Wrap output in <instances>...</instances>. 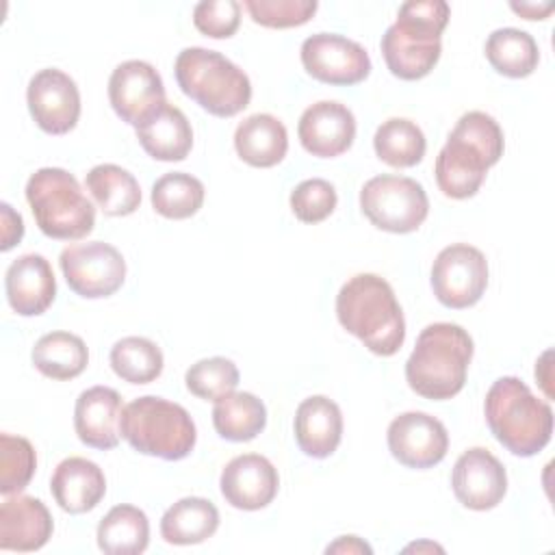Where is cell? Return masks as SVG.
Listing matches in <instances>:
<instances>
[{
	"instance_id": "52a82bcc",
	"label": "cell",
	"mask_w": 555,
	"mask_h": 555,
	"mask_svg": "<svg viewBox=\"0 0 555 555\" xmlns=\"http://www.w3.org/2000/svg\"><path fill=\"white\" fill-rule=\"evenodd\" d=\"M26 202L39 230L56 241L85 238L95 225V208L78 180L61 167H41L26 182Z\"/></svg>"
},
{
	"instance_id": "f35d334b",
	"label": "cell",
	"mask_w": 555,
	"mask_h": 555,
	"mask_svg": "<svg viewBox=\"0 0 555 555\" xmlns=\"http://www.w3.org/2000/svg\"><path fill=\"white\" fill-rule=\"evenodd\" d=\"M195 28L212 39H228L241 24V4L236 0H202L193 9Z\"/></svg>"
},
{
	"instance_id": "ffe728a7",
	"label": "cell",
	"mask_w": 555,
	"mask_h": 555,
	"mask_svg": "<svg viewBox=\"0 0 555 555\" xmlns=\"http://www.w3.org/2000/svg\"><path fill=\"white\" fill-rule=\"evenodd\" d=\"M9 306L22 317L43 314L56 297V280L50 262L41 254L15 258L4 273Z\"/></svg>"
},
{
	"instance_id": "d4e9b609",
	"label": "cell",
	"mask_w": 555,
	"mask_h": 555,
	"mask_svg": "<svg viewBox=\"0 0 555 555\" xmlns=\"http://www.w3.org/2000/svg\"><path fill=\"white\" fill-rule=\"evenodd\" d=\"M234 150L247 165L267 169L286 156L288 132L275 115L256 113L236 126Z\"/></svg>"
},
{
	"instance_id": "8d00e7d4",
	"label": "cell",
	"mask_w": 555,
	"mask_h": 555,
	"mask_svg": "<svg viewBox=\"0 0 555 555\" xmlns=\"http://www.w3.org/2000/svg\"><path fill=\"white\" fill-rule=\"evenodd\" d=\"M249 17L267 28H293L306 24L319 9L317 0H245Z\"/></svg>"
},
{
	"instance_id": "83f0119b",
	"label": "cell",
	"mask_w": 555,
	"mask_h": 555,
	"mask_svg": "<svg viewBox=\"0 0 555 555\" xmlns=\"http://www.w3.org/2000/svg\"><path fill=\"white\" fill-rule=\"evenodd\" d=\"M95 538L106 555H139L150 542V520L143 509L121 503L100 520Z\"/></svg>"
},
{
	"instance_id": "836d02e7",
	"label": "cell",
	"mask_w": 555,
	"mask_h": 555,
	"mask_svg": "<svg viewBox=\"0 0 555 555\" xmlns=\"http://www.w3.org/2000/svg\"><path fill=\"white\" fill-rule=\"evenodd\" d=\"M160 347L143 336H126L111 349V369L128 384H150L163 373Z\"/></svg>"
},
{
	"instance_id": "277c9868",
	"label": "cell",
	"mask_w": 555,
	"mask_h": 555,
	"mask_svg": "<svg viewBox=\"0 0 555 555\" xmlns=\"http://www.w3.org/2000/svg\"><path fill=\"white\" fill-rule=\"evenodd\" d=\"M473 338L455 323L427 325L405 362L408 386L434 401L455 397L464 384L473 360Z\"/></svg>"
},
{
	"instance_id": "e0dca14e",
	"label": "cell",
	"mask_w": 555,
	"mask_h": 555,
	"mask_svg": "<svg viewBox=\"0 0 555 555\" xmlns=\"http://www.w3.org/2000/svg\"><path fill=\"white\" fill-rule=\"evenodd\" d=\"M219 488L232 507L256 512L275 499L280 477L264 455L243 453L225 464L219 477Z\"/></svg>"
},
{
	"instance_id": "f546056e",
	"label": "cell",
	"mask_w": 555,
	"mask_h": 555,
	"mask_svg": "<svg viewBox=\"0 0 555 555\" xmlns=\"http://www.w3.org/2000/svg\"><path fill=\"white\" fill-rule=\"evenodd\" d=\"M33 364L50 379H74L87 369L89 351L80 336L72 332H50L35 343Z\"/></svg>"
},
{
	"instance_id": "b9f144b4",
	"label": "cell",
	"mask_w": 555,
	"mask_h": 555,
	"mask_svg": "<svg viewBox=\"0 0 555 555\" xmlns=\"http://www.w3.org/2000/svg\"><path fill=\"white\" fill-rule=\"evenodd\" d=\"M514 13L522 15L525 20H544L551 11H553V4L546 2V4H538V2H512L509 4Z\"/></svg>"
},
{
	"instance_id": "d6a6232c",
	"label": "cell",
	"mask_w": 555,
	"mask_h": 555,
	"mask_svg": "<svg viewBox=\"0 0 555 555\" xmlns=\"http://www.w3.org/2000/svg\"><path fill=\"white\" fill-rule=\"evenodd\" d=\"M206 189L199 178L171 171L152 184V208L167 219H189L204 204Z\"/></svg>"
},
{
	"instance_id": "6da1fadb",
	"label": "cell",
	"mask_w": 555,
	"mask_h": 555,
	"mask_svg": "<svg viewBox=\"0 0 555 555\" xmlns=\"http://www.w3.org/2000/svg\"><path fill=\"white\" fill-rule=\"evenodd\" d=\"M503 130L483 111L464 113L436 156L438 189L453 199L473 197L486 173L503 156Z\"/></svg>"
},
{
	"instance_id": "7402d4cb",
	"label": "cell",
	"mask_w": 555,
	"mask_h": 555,
	"mask_svg": "<svg viewBox=\"0 0 555 555\" xmlns=\"http://www.w3.org/2000/svg\"><path fill=\"white\" fill-rule=\"evenodd\" d=\"M50 492L67 514L91 512L106 492L102 468L87 457H65L52 473Z\"/></svg>"
},
{
	"instance_id": "5b68a950",
	"label": "cell",
	"mask_w": 555,
	"mask_h": 555,
	"mask_svg": "<svg viewBox=\"0 0 555 555\" xmlns=\"http://www.w3.org/2000/svg\"><path fill=\"white\" fill-rule=\"evenodd\" d=\"M486 423L492 436L514 455L531 457L540 453L553 434V410L538 399L529 386L514 377H499L483 401Z\"/></svg>"
},
{
	"instance_id": "f1b7e54d",
	"label": "cell",
	"mask_w": 555,
	"mask_h": 555,
	"mask_svg": "<svg viewBox=\"0 0 555 555\" xmlns=\"http://www.w3.org/2000/svg\"><path fill=\"white\" fill-rule=\"evenodd\" d=\"M215 431L232 442L254 440L267 425V408L251 392H230L215 401Z\"/></svg>"
},
{
	"instance_id": "7bdbcfd3",
	"label": "cell",
	"mask_w": 555,
	"mask_h": 555,
	"mask_svg": "<svg viewBox=\"0 0 555 555\" xmlns=\"http://www.w3.org/2000/svg\"><path fill=\"white\" fill-rule=\"evenodd\" d=\"M423 548H429V551H442L438 544H431V542H421V544H410V546H405V551H423Z\"/></svg>"
},
{
	"instance_id": "9a60e30c",
	"label": "cell",
	"mask_w": 555,
	"mask_h": 555,
	"mask_svg": "<svg viewBox=\"0 0 555 555\" xmlns=\"http://www.w3.org/2000/svg\"><path fill=\"white\" fill-rule=\"evenodd\" d=\"M388 449L408 468H431L449 449L447 427L425 412H403L388 425Z\"/></svg>"
},
{
	"instance_id": "74e56055",
	"label": "cell",
	"mask_w": 555,
	"mask_h": 555,
	"mask_svg": "<svg viewBox=\"0 0 555 555\" xmlns=\"http://www.w3.org/2000/svg\"><path fill=\"white\" fill-rule=\"evenodd\" d=\"M336 204V189L323 178L304 180L291 191V210L304 223H319L327 219L334 212Z\"/></svg>"
},
{
	"instance_id": "8fae6325",
	"label": "cell",
	"mask_w": 555,
	"mask_h": 555,
	"mask_svg": "<svg viewBox=\"0 0 555 555\" xmlns=\"http://www.w3.org/2000/svg\"><path fill=\"white\" fill-rule=\"evenodd\" d=\"M488 286V260L481 249L468 243H455L434 260L431 288L436 299L453 310L475 306Z\"/></svg>"
},
{
	"instance_id": "7a4b0ae2",
	"label": "cell",
	"mask_w": 555,
	"mask_h": 555,
	"mask_svg": "<svg viewBox=\"0 0 555 555\" xmlns=\"http://www.w3.org/2000/svg\"><path fill=\"white\" fill-rule=\"evenodd\" d=\"M336 317L375 356H395L405 340V319L395 291L375 273H358L340 286Z\"/></svg>"
},
{
	"instance_id": "d590c367",
	"label": "cell",
	"mask_w": 555,
	"mask_h": 555,
	"mask_svg": "<svg viewBox=\"0 0 555 555\" xmlns=\"http://www.w3.org/2000/svg\"><path fill=\"white\" fill-rule=\"evenodd\" d=\"M37 455L33 444L22 436L0 434V492L20 494L33 479Z\"/></svg>"
},
{
	"instance_id": "e575fe53",
	"label": "cell",
	"mask_w": 555,
	"mask_h": 555,
	"mask_svg": "<svg viewBox=\"0 0 555 555\" xmlns=\"http://www.w3.org/2000/svg\"><path fill=\"white\" fill-rule=\"evenodd\" d=\"M184 384L191 395L204 401H217L238 386V369L232 360L215 356L191 364L184 373Z\"/></svg>"
},
{
	"instance_id": "484cf974",
	"label": "cell",
	"mask_w": 555,
	"mask_h": 555,
	"mask_svg": "<svg viewBox=\"0 0 555 555\" xmlns=\"http://www.w3.org/2000/svg\"><path fill=\"white\" fill-rule=\"evenodd\" d=\"M219 527V509L204 496H184L176 501L160 518V535L169 544H199Z\"/></svg>"
},
{
	"instance_id": "ba28073f",
	"label": "cell",
	"mask_w": 555,
	"mask_h": 555,
	"mask_svg": "<svg viewBox=\"0 0 555 555\" xmlns=\"http://www.w3.org/2000/svg\"><path fill=\"white\" fill-rule=\"evenodd\" d=\"M121 436L134 451L167 462L186 457L197 440L191 414L180 403L154 395L124 405Z\"/></svg>"
},
{
	"instance_id": "60d3db41",
	"label": "cell",
	"mask_w": 555,
	"mask_h": 555,
	"mask_svg": "<svg viewBox=\"0 0 555 555\" xmlns=\"http://www.w3.org/2000/svg\"><path fill=\"white\" fill-rule=\"evenodd\" d=\"M325 553H373V548L358 535H340L334 544L325 548Z\"/></svg>"
},
{
	"instance_id": "ab89813d",
	"label": "cell",
	"mask_w": 555,
	"mask_h": 555,
	"mask_svg": "<svg viewBox=\"0 0 555 555\" xmlns=\"http://www.w3.org/2000/svg\"><path fill=\"white\" fill-rule=\"evenodd\" d=\"M0 223H2V243L0 249L9 251L13 245H17L24 236V221L22 215L15 212L7 202L0 204Z\"/></svg>"
},
{
	"instance_id": "3957f363",
	"label": "cell",
	"mask_w": 555,
	"mask_h": 555,
	"mask_svg": "<svg viewBox=\"0 0 555 555\" xmlns=\"http://www.w3.org/2000/svg\"><path fill=\"white\" fill-rule=\"evenodd\" d=\"M449 15L451 9L444 0H410L399 7L395 24L386 28L379 43L392 76L418 80L434 69Z\"/></svg>"
},
{
	"instance_id": "5bb4252c",
	"label": "cell",
	"mask_w": 555,
	"mask_h": 555,
	"mask_svg": "<svg viewBox=\"0 0 555 555\" xmlns=\"http://www.w3.org/2000/svg\"><path fill=\"white\" fill-rule=\"evenodd\" d=\"M26 102L35 124L48 134H65L78 124L80 91L74 78L56 67H46L30 78Z\"/></svg>"
},
{
	"instance_id": "8992f818",
	"label": "cell",
	"mask_w": 555,
	"mask_h": 555,
	"mask_svg": "<svg viewBox=\"0 0 555 555\" xmlns=\"http://www.w3.org/2000/svg\"><path fill=\"white\" fill-rule=\"evenodd\" d=\"M173 72L182 93L215 117H234L251 100L249 76L217 50L184 48Z\"/></svg>"
},
{
	"instance_id": "cb8c5ba5",
	"label": "cell",
	"mask_w": 555,
	"mask_h": 555,
	"mask_svg": "<svg viewBox=\"0 0 555 555\" xmlns=\"http://www.w3.org/2000/svg\"><path fill=\"white\" fill-rule=\"evenodd\" d=\"M134 132L141 147L154 160H184L193 147V128L186 115L169 102L163 104L145 124L134 128Z\"/></svg>"
},
{
	"instance_id": "4316f807",
	"label": "cell",
	"mask_w": 555,
	"mask_h": 555,
	"mask_svg": "<svg viewBox=\"0 0 555 555\" xmlns=\"http://www.w3.org/2000/svg\"><path fill=\"white\" fill-rule=\"evenodd\" d=\"M85 184L104 215L126 217L132 215L141 204V186L137 178L119 165L102 163L91 167Z\"/></svg>"
},
{
	"instance_id": "d6986e66",
	"label": "cell",
	"mask_w": 555,
	"mask_h": 555,
	"mask_svg": "<svg viewBox=\"0 0 555 555\" xmlns=\"http://www.w3.org/2000/svg\"><path fill=\"white\" fill-rule=\"evenodd\" d=\"M121 395L108 386L82 390L74 405V429L82 444L100 451L115 449L121 438Z\"/></svg>"
},
{
	"instance_id": "9c48e42d",
	"label": "cell",
	"mask_w": 555,
	"mask_h": 555,
	"mask_svg": "<svg viewBox=\"0 0 555 555\" xmlns=\"http://www.w3.org/2000/svg\"><path fill=\"white\" fill-rule=\"evenodd\" d=\"M360 208L379 230L408 234L421 228L429 212V199L421 182L408 176L382 173L360 189Z\"/></svg>"
},
{
	"instance_id": "4dcf8cb0",
	"label": "cell",
	"mask_w": 555,
	"mask_h": 555,
	"mask_svg": "<svg viewBox=\"0 0 555 555\" xmlns=\"http://www.w3.org/2000/svg\"><path fill=\"white\" fill-rule=\"evenodd\" d=\"M488 63L507 78H525L533 74L540 61L535 39L520 28H496L486 41Z\"/></svg>"
},
{
	"instance_id": "7c38bea8",
	"label": "cell",
	"mask_w": 555,
	"mask_h": 555,
	"mask_svg": "<svg viewBox=\"0 0 555 555\" xmlns=\"http://www.w3.org/2000/svg\"><path fill=\"white\" fill-rule=\"evenodd\" d=\"M108 100L121 121L139 128L167 104L160 74L147 61L119 63L108 78Z\"/></svg>"
},
{
	"instance_id": "2e32d148",
	"label": "cell",
	"mask_w": 555,
	"mask_h": 555,
	"mask_svg": "<svg viewBox=\"0 0 555 555\" xmlns=\"http://www.w3.org/2000/svg\"><path fill=\"white\" fill-rule=\"evenodd\" d=\"M455 499L475 512L496 507L507 492V473L501 460L483 447L464 451L451 473Z\"/></svg>"
},
{
	"instance_id": "ac0fdd59",
	"label": "cell",
	"mask_w": 555,
	"mask_h": 555,
	"mask_svg": "<svg viewBox=\"0 0 555 555\" xmlns=\"http://www.w3.org/2000/svg\"><path fill=\"white\" fill-rule=\"evenodd\" d=\"M297 134L308 154L334 158L351 147L356 139V117L345 104L321 100L301 113Z\"/></svg>"
},
{
	"instance_id": "603a6c76",
	"label": "cell",
	"mask_w": 555,
	"mask_h": 555,
	"mask_svg": "<svg viewBox=\"0 0 555 555\" xmlns=\"http://www.w3.org/2000/svg\"><path fill=\"white\" fill-rule=\"evenodd\" d=\"M343 438V414L336 401L314 395L299 403L295 412V440L308 455L323 460L332 455Z\"/></svg>"
},
{
	"instance_id": "4fadbf2b",
	"label": "cell",
	"mask_w": 555,
	"mask_h": 555,
	"mask_svg": "<svg viewBox=\"0 0 555 555\" xmlns=\"http://www.w3.org/2000/svg\"><path fill=\"white\" fill-rule=\"evenodd\" d=\"M301 65L327 85H358L371 74L369 52L358 41L334 33L310 35L301 43Z\"/></svg>"
},
{
	"instance_id": "1f68e13d",
	"label": "cell",
	"mask_w": 555,
	"mask_h": 555,
	"mask_svg": "<svg viewBox=\"0 0 555 555\" xmlns=\"http://www.w3.org/2000/svg\"><path fill=\"white\" fill-rule=\"evenodd\" d=\"M373 147L379 160H384L390 167H414L425 156V134L423 130L403 117H390L386 119L373 137Z\"/></svg>"
},
{
	"instance_id": "44dd1931",
	"label": "cell",
	"mask_w": 555,
	"mask_h": 555,
	"mask_svg": "<svg viewBox=\"0 0 555 555\" xmlns=\"http://www.w3.org/2000/svg\"><path fill=\"white\" fill-rule=\"evenodd\" d=\"M52 516L48 507L26 494H11L0 505V548L2 551H39L52 538Z\"/></svg>"
},
{
	"instance_id": "30bf717a",
	"label": "cell",
	"mask_w": 555,
	"mask_h": 555,
	"mask_svg": "<svg viewBox=\"0 0 555 555\" xmlns=\"http://www.w3.org/2000/svg\"><path fill=\"white\" fill-rule=\"evenodd\" d=\"M59 264L67 286L85 299H102L121 288L126 260L117 247L102 241L69 245L61 251Z\"/></svg>"
}]
</instances>
